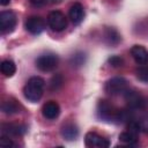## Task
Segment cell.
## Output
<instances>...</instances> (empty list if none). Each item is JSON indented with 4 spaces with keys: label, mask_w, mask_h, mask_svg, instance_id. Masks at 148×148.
<instances>
[{
    "label": "cell",
    "mask_w": 148,
    "mask_h": 148,
    "mask_svg": "<svg viewBox=\"0 0 148 148\" xmlns=\"http://www.w3.org/2000/svg\"><path fill=\"white\" fill-rule=\"evenodd\" d=\"M119 140H120L121 142L126 143V145H130V146L135 145L136 141H138V133L132 132V131H130V130H128V131H125V132L120 133Z\"/></svg>",
    "instance_id": "e0dca14e"
},
{
    "label": "cell",
    "mask_w": 148,
    "mask_h": 148,
    "mask_svg": "<svg viewBox=\"0 0 148 148\" xmlns=\"http://www.w3.org/2000/svg\"><path fill=\"white\" fill-rule=\"evenodd\" d=\"M104 39L106 42V44L111 45V46H116L120 43L121 40V36L120 34L112 27H106L104 29Z\"/></svg>",
    "instance_id": "5bb4252c"
},
{
    "label": "cell",
    "mask_w": 148,
    "mask_h": 148,
    "mask_svg": "<svg viewBox=\"0 0 148 148\" xmlns=\"http://www.w3.org/2000/svg\"><path fill=\"white\" fill-rule=\"evenodd\" d=\"M61 135L64 139L68 140V141H72V140H75L79 135V128L75 124L73 123H67L65 124L62 127H61V131H60Z\"/></svg>",
    "instance_id": "9a60e30c"
},
{
    "label": "cell",
    "mask_w": 148,
    "mask_h": 148,
    "mask_svg": "<svg viewBox=\"0 0 148 148\" xmlns=\"http://www.w3.org/2000/svg\"><path fill=\"white\" fill-rule=\"evenodd\" d=\"M68 15H69L71 21L74 24H80L83 21V18H84V9H83V6L81 3H79V2L73 3L71 6V8H69Z\"/></svg>",
    "instance_id": "4fadbf2b"
},
{
    "label": "cell",
    "mask_w": 148,
    "mask_h": 148,
    "mask_svg": "<svg viewBox=\"0 0 148 148\" xmlns=\"http://www.w3.org/2000/svg\"><path fill=\"white\" fill-rule=\"evenodd\" d=\"M138 123L140 125V131L148 134V116H142L138 119Z\"/></svg>",
    "instance_id": "603a6c76"
},
{
    "label": "cell",
    "mask_w": 148,
    "mask_h": 148,
    "mask_svg": "<svg viewBox=\"0 0 148 148\" xmlns=\"http://www.w3.org/2000/svg\"><path fill=\"white\" fill-rule=\"evenodd\" d=\"M84 143L88 147H97V148H106L110 146L108 139L101 136L95 132H88L84 136Z\"/></svg>",
    "instance_id": "9c48e42d"
},
{
    "label": "cell",
    "mask_w": 148,
    "mask_h": 148,
    "mask_svg": "<svg viewBox=\"0 0 148 148\" xmlns=\"http://www.w3.org/2000/svg\"><path fill=\"white\" fill-rule=\"evenodd\" d=\"M86 59H87V57H86V54L83 52H76L75 54L72 56L69 62H71V65L73 67H81L82 65H84Z\"/></svg>",
    "instance_id": "d6986e66"
},
{
    "label": "cell",
    "mask_w": 148,
    "mask_h": 148,
    "mask_svg": "<svg viewBox=\"0 0 148 148\" xmlns=\"http://www.w3.org/2000/svg\"><path fill=\"white\" fill-rule=\"evenodd\" d=\"M16 15L12 10H2L0 13V30L2 34H10L16 27Z\"/></svg>",
    "instance_id": "52a82bcc"
},
{
    "label": "cell",
    "mask_w": 148,
    "mask_h": 148,
    "mask_svg": "<svg viewBox=\"0 0 148 148\" xmlns=\"http://www.w3.org/2000/svg\"><path fill=\"white\" fill-rule=\"evenodd\" d=\"M47 24L53 31H62L67 27V18L60 10H53L47 16Z\"/></svg>",
    "instance_id": "8992f818"
},
{
    "label": "cell",
    "mask_w": 148,
    "mask_h": 148,
    "mask_svg": "<svg viewBox=\"0 0 148 148\" xmlns=\"http://www.w3.org/2000/svg\"><path fill=\"white\" fill-rule=\"evenodd\" d=\"M1 110L6 114H14V113L18 112V105L14 101H6V102L2 103Z\"/></svg>",
    "instance_id": "ac0fdd59"
},
{
    "label": "cell",
    "mask_w": 148,
    "mask_h": 148,
    "mask_svg": "<svg viewBox=\"0 0 148 148\" xmlns=\"http://www.w3.org/2000/svg\"><path fill=\"white\" fill-rule=\"evenodd\" d=\"M59 62V58L56 53H44L40 54L37 59H36V66L38 69H40L42 72H51L53 71Z\"/></svg>",
    "instance_id": "277c9868"
},
{
    "label": "cell",
    "mask_w": 148,
    "mask_h": 148,
    "mask_svg": "<svg viewBox=\"0 0 148 148\" xmlns=\"http://www.w3.org/2000/svg\"><path fill=\"white\" fill-rule=\"evenodd\" d=\"M9 2H10V0H0V3H1V6H7Z\"/></svg>",
    "instance_id": "484cf974"
},
{
    "label": "cell",
    "mask_w": 148,
    "mask_h": 148,
    "mask_svg": "<svg viewBox=\"0 0 148 148\" xmlns=\"http://www.w3.org/2000/svg\"><path fill=\"white\" fill-rule=\"evenodd\" d=\"M0 71L5 76L10 77V76H13L15 74L16 66H15L14 61H12V60H3L1 62V65H0Z\"/></svg>",
    "instance_id": "2e32d148"
},
{
    "label": "cell",
    "mask_w": 148,
    "mask_h": 148,
    "mask_svg": "<svg viewBox=\"0 0 148 148\" xmlns=\"http://www.w3.org/2000/svg\"><path fill=\"white\" fill-rule=\"evenodd\" d=\"M44 87H45V81L42 77H39V76L30 77L23 88L24 97L29 102H32V103L38 102L43 96Z\"/></svg>",
    "instance_id": "6da1fadb"
},
{
    "label": "cell",
    "mask_w": 148,
    "mask_h": 148,
    "mask_svg": "<svg viewBox=\"0 0 148 148\" xmlns=\"http://www.w3.org/2000/svg\"><path fill=\"white\" fill-rule=\"evenodd\" d=\"M131 56L138 65H146L148 62V51L141 45H134L131 49Z\"/></svg>",
    "instance_id": "7c38bea8"
},
{
    "label": "cell",
    "mask_w": 148,
    "mask_h": 148,
    "mask_svg": "<svg viewBox=\"0 0 148 148\" xmlns=\"http://www.w3.org/2000/svg\"><path fill=\"white\" fill-rule=\"evenodd\" d=\"M25 29L32 35H39L45 29V21L40 16H30L25 21Z\"/></svg>",
    "instance_id": "ba28073f"
},
{
    "label": "cell",
    "mask_w": 148,
    "mask_h": 148,
    "mask_svg": "<svg viewBox=\"0 0 148 148\" xmlns=\"http://www.w3.org/2000/svg\"><path fill=\"white\" fill-rule=\"evenodd\" d=\"M108 61H109V64H110L112 67H120V66H123V64H124L123 58L119 57V56H112V57L109 58Z\"/></svg>",
    "instance_id": "7402d4cb"
},
{
    "label": "cell",
    "mask_w": 148,
    "mask_h": 148,
    "mask_svg": "<svg viewBox=\"0 0 148 148\" xmlns=\"http://www.w3.org/2000/svg\"><path fill=\"white\" fill-rule=\"evenodd\" d=\"M42 113L46 119H56L58 118V116L60 114V106L57 102L54 101H50L47 103H45L42 108Z\"/></svg>",
    "instance_id": "8fae6325"
},
{
    "label": "cell",
    "mask_w": 148,
    "mask_h": 148,
    "mask_svg": "<svg viewBox=\"0 0 148 148\" xmlns=\"http://www.w3.org/2000/svg\"><path fill=\"white\" fill-rule=\"evenodd\" d=\"M124 98L128 108L133 110H145L148 108V98L135 90H130L128 88L124 91Z\"/></svg>",
    "instance_id": "7a4b0ae2"
},
{
    "label": "cell",
    "mask_w": 148,
    "mask_h": 148,
    "mask_svg": "<svg viewBox=\"0 0 148 148\" xmlns=\"http://www.w3.org/2000/svg\"><path fill=\"white\" fill-rule=\"evenodd\" d=\"M136 76L142 82H148V66H141L136 69Z\"/></svg>",
    "instance_id": "44dd1931"
},
{
    "label": "cell",
    "mask_w": 148,
    "mask_h": 148,
    "mask_svg": "<svg viewBox=\"0 0 148 148\" xmlns=\"http://www.w3.org/2000/svg\"><path fill=\"white\" fill-rule=\"evenodd\" d=\"M117 112L118 110L108 101L102 99L97 104V116L103 121H106V123L114 121L117 117Z\"/></svg>",
    "instance_id": "3957f363"
},
{
    "label": "cell",
    "mask_w": 148,
    "mask_h": 148,
    "mask_svg": "<svg viewBox=\"0 0 148 148\" xmlns=\"http://www.w3.org/2000/svg\"><path fill=\"white\" fill-rule=\"evenodd\" d=\"M62 83H64V79H62V76H61L60 74H56V75H53L52 79L50 80L49 89H50L51 91H57L58 89L61 88Z\"/></svg>",
    "instance_id": "ffe728a7"
},
{
    "label": "cell",
    "mask_w": 148,
    "mask_h": 148,
    "mask_svg": "<svg viewBox=\"0 0 148 148\" xmlns=\"http://www.w3.org/2000/svg\"><path fill=\"white\" fill-rule=\"evenodd\" d=\"M0 146L9 148V147H13V146H15V143L13 142V140H12V139H10L8 135H6V134H2V135H1V138H0Z\"/></svg>",
    "instance_id": "cb8c5ba5"
},
{
    "label": "cell",
    "mask_w": 148,
    "mask_h": 148,
    "mask_svg": "<svg viewBox=\"0 0 148 148\" xmlns=\"http://www.w3.org/2000/svg\"><path fill=\"white\" fill-rule=\"evenodd\" d=\"M105 92L109 95H119L124 94V91L127 89V81L123 76H114L106 81L105 83Z\"/></svg>",
    "instance_id": "5b68a950"
},
{
    "label": "cell",
    "mask_w": 148,
    "mask_h": 148,
    "mask_svg": "<svg viewBox=\"0 0 148 148\" xmlns=\"http://www.w3.org/2000/svg\"><path fill=\"white\" fill-rule=\"evenodd\" d=\"M30 1V3H32L34 6H43L45 2H46V0H29Z\"/></svg>",
    "instance_id": "d4e9b609"
},
{
    "label": "cell",
    "mask_w": 148,
    "mask_h": 148,
    "mask_svg": "<svg viewBox=\"0 0 148 148\" xmlns=\"http://www.w3.org/2000/svg\"><path fill=\"white\" fill-rule=\"evenodd\" d=\"M1 132H2V134H6L8 136H20L27 132V127L24 125H20V124H12V123L2 124Z\"/></svg>",
    "instance_id": "30bf717a"
}]
</instances>
